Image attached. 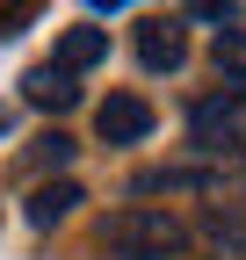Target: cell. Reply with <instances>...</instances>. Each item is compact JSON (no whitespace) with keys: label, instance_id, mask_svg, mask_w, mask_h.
Returning <instances> with one entry per match:
<instances>
[{"label":"cell","instance_id":"52a82bcc","mask_svg":"<svg viewBox=\"0 0 246 260\" xmlns=\"http://www.w3.org/2000/svg\"><path fill=\"white\" fill-rule=\"evenodd\" d=\"M109 58V29H66V37H58V65H66V73H87V65H102Z\"/></svg>","mask_w":246,"mask_h":260},{"label":"cell","instance_id":"9c48e42d","mask_svg":"<svg viewBox=\"0 0 246 260\" xmlns=\"http://www.w3.org/2000/svg\"><path fill=\"white\" fill-rule=\"evenodd\" d=\"M66 159H73V138H66V130H44V138L29 145V167H66Z\"/></svg>","mask_w":246,"mask_h":260},{"label":"cell","instance_id":"30bf717a","mask_svg":"<svg viewBox=\"0 0 246 260\" xmlns=\"http://www.w3.org/2000/svg\"><path fill=\"white\" fill-rule=\"evenodd\" d=\"M189 15H196V22H218V29H232V0H189Z\"/></svg>","mask_w":246,"mask_h":260},{"label":"cell","instance_id":"8992f818","mask_svg":"<svg viewBox=\"0 0 246 260\" xmlns=\"http://www.w3.org/2000/svg\"><path fill=\"white\" fill-rule=\"evenodd\" d=\"M80 210V181H44L37 195H29V224L37 232H51V224H66Z\"/></svg>","mask_w":246,"mask_h":260},{"label":"cell","instance_id":"7a4b0ae2","mask_svg":"<svg viewBox=\"0 0 246 260\" xmlns=\"http://www.w3.org/2000/svg\"><path fill=\"white\" fill-rule=\"evenodd\" d=\"M189 130H196V145H210V152H239V145H246V87H239V94H210V102H196Z\"/></svg>","mask_w":246,"mask_h":260},{"label":"cell","instance_id":"3957f363","mask_svg":"<svg viewBox=\"0 0 246 260\" xmlns=\"http://www.w3.org/2000/svg\"><path fill=\"white\" fill-rule=\"evenodd\" d=\"M95 130H102V145H138L152 130V102L145 94H109V102L95 109Z\"/></svg>","mask_w":246,"mask_h":260},{"label":"cell","instance_id":"7c38bea8","mask_svg":"<svg viewBox=\"0 0 246 260\" xmlns=\"http://www.w3.org/2000/svg\"><path fill=\"white\" fill-rule=\"evenodd\" d=\"M87 8H123V0H87Z\"/></svg>","mask_w":246,"mask_h":260},{"label":"cell","instance_id":"277c9868","mask_svg":"<svg viewBox=\"0 0 246 260\" xmlns=\"http://www.w3.org/2000/svg\"><path fill=\"white\" fill-rule=\"evenodd\" d=\"M22 102H29V109H51V116H66V109L80 102V80H73L58 58H51V65H29V73H22Z\"/></svg>","mask_w":246,"mask_h":260},{"label":"cell","instance_id":"6da1fadb","mask_svg":"<svg viewBox=\"0 0 246 260\" xmlns=\"http://www.w3.org/2000/svg\"><path fill=\"white\" fill-rule=\"evenodd\" d=\"M102 246L123 253V260H167L174 246H189V232H181V217L160 210V203H131V210H116L102 224Z\"/></svg>","mask_w":246,"mask_h":260},{"label":"cell","instance_id":"5b68a950","mask_svg":"<svg viewBox=\"0 0 246 260\" xmlns=\"http://www.w3.org/2000/svg\"><path fill=\"white\" fill-rule=\"evenodd\" d=\"M138 58H145V73H174V65L189 58V37H181V22H174V15L138 22Z\"/></svg>","mask_w":246,"mask_h":260},{"label":"cell","instance_id":"8fae6325","mask_svg":"<svg viewBox=\"0 0 246 260\" xmlns=\"http://www.w3.org/2000/svg\"><path fill=\"white\" fill-rule=\"evenodd\" d=\"M15 15H29V0H0V22H15Z\"/></svg>","mask_w":246,"mask_h":260},{"label":"cell","instance_id":"ba28073f","mask_svg":"<svg viewBox=\"0 0 246 260\" xmlns=\"http://www.w3.org/2000/svg\"><path fill=\"white\" fill-rule=\"evenodd\" d=\"M218 73L246 87V29H218Z\"/></svg>","mask_w":246,"mask_h":260}]
</instances>
